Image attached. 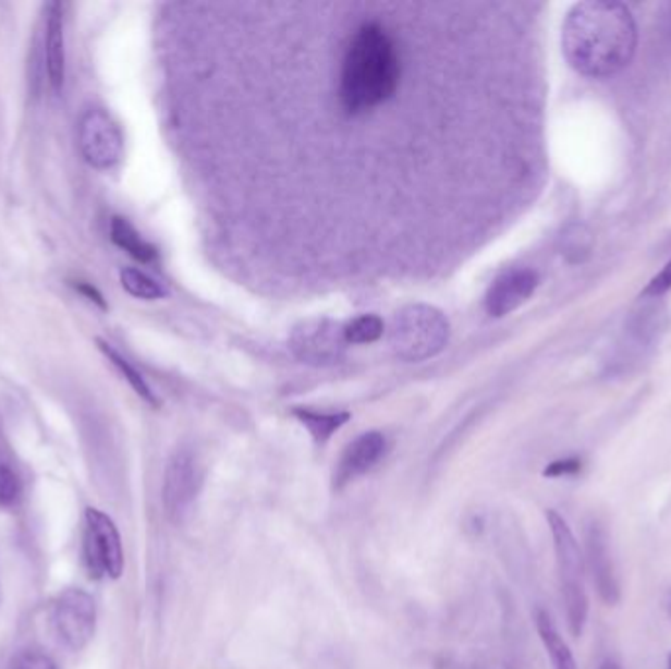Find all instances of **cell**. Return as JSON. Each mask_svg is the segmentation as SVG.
I'll list each match as a JSON object with an SVG mask.
<instances>
[{
  "mask_svg": "<svg viewBox=\"0 0 671 669\" xmlns=\"http://www.w3.org/2000/svg\"><path fill=\"white\" fill-rule=\"evenodd\" d=\"M97 344H99V350L102 354L109 357L110 364L114 365L117 369H119L120 374L124 375V379L129 381L130 387L136 391V393L146 401V403L151 404V406H158V397L154 394L151 391V387L146 384V379L142 377L138 369L134 367V365L130 364L126 357H122V355L109 344V342H105V340H97Z\"/></svg>",
  "mask_w": 671,
  "mask_h": 669,
  "instance_id": "obj_17",
  "label": "cell"
},
{
  "mask_svg": "<svg viewBox=\"0 0 671 669\" xmlns=\"http://www.w3.org/2000/svg\"><path fill=\"white\" fill-rule=\"evenodd\" d=\"M663 607L668 610V615H670L671 619V589L666 593V599H663Z\"/></svg>",
  "mask_w": 671,
  "mask_h": 669,
  "instance_id": "obj_26",
  "label": "cell"
},
{
  "mask_svg": "<svg viewBox=\"0 0 671 669\" xmlns=\"http://www.w3.org/2000/svg\"><path fill=\"white\" fill-rule=\"evenodd\" d=\"M85 521V558L90 577L99 580L102 575H109L112 580H119L124 571V550L114 522L97 509H87Z\"/></svg>",
  "mask_w": 671,
  "mask_h": 669,
  "instance_id": "obj_5",
  "label": "cell"
},
{
  "mask_svg": "<svg viewBox=\"0 0 671 669\" xmlns=\"http://www.w3.org/2000/svg\"><path fill=\"white\" fill-rule=\"evenodd\" d=\"M387 440L381 433H366L357 436L354 442L347 446L340 462L335 465L332 475L334 491H342L350 483L356 482L357 477L366 475L376 467L379 460L386 455Z\"/></svg>",
  "mask_w": 671,
  "mask_h": 669,
  "instance_id": "obj_11",
  "label": "cell"
},
{
  "mask_svg": "<svg viewBox=\"0 0 671 669\" xmlns=\"http://www.w3.org/2000/svg\"><path fill=\"white\" fill-rule=\"evenodd\" d=\"M200 489V473L195 453L181 448L171 455L163 477V504L169 519L183 522Z\"/></svg>",
  "mask_w": 671,
  "mask_h": 669,
  "instance_id": "obj_8",
  "label": "cell"
},
{
  "mask_svg": "<svg viewBox=\"0 0 671 669\" xmlns=\"http://www.w3.org/2000/svg\"><path fill=\"white\" fill-rule=\"evenodd\" d=\"M75 289L80 291L81 295L87 296L89 301H93L95 305H99L100 308H107V303H105V299L100 295L99 291L95 289V287L90 285V283H85V281H77V285Z\"/></svg>",
  "mask_w": 671,
  "mask_h": 669,
  "instance_id": "obj_25",
  "label": "cell"
},
{
  "mask_svg": "<svg viewBox=\"0 0 671 669\" xmlns=\"http://www.w3.org/2000/svg\"><path fill=\"white\" fill-rule=\"evenodd\" d=\"M120 283L129 295L144 299V301H156V299H163L168 295L166 287L136 267H124L120 271Z\"/></svg>",
  "mask_w": 671,
  "mask_h": 669,
  "instance_id": "obj_19",
  "label": "cell"
},
{
  "mask_svg": "<svg viewBox=\"0 0 671 669\" xmlns=\"http://www.w3.org/2000/svg\"><path fill=\"white\" fill-rule=\"evenodd\" d=\"M599 669H621V668H619L617 664H612V661H605V664H602L601 668Z\"/></svg>",
  "mask_w": 671,
  "mask_h": 669,
  "instance_id": "obj_27",
  "label": "cell"
},
{
  "mask_svg": "<svg viewBox=\"0 0 671 669\" xmlns=\"http://www.w3.org/2000/svg\"><path fill=\"white\" fill-rule=\"evenodd\" d=\"M638 32L626 4L587 0L568 12L562 50L573 70L602 80L624 70L636 51Z\"/></svg>",
  "mask_w": 671,
  "mask_h": 669,
  "instance_id": "obj_2",
  "label": "cell"
},
{
  "mask_svg": "<svg viewBox=\"0 0 671 669\" xmlns=\"http://www.w3.org/2000/svg\"><path fill=\"white\" fill-rule=\"evenodd\" d=\"M22 495L19 475L9 465L0 463V507H14Z\"/></svg>",
  "mask_w": 671,
  "mask_h": 669,
  "instance_id": "obj_21",
  "label": "cell"
},
{
  "mask_svg": "<svg viewBox=\"0 0 671 669\" xmlns=\"http://www.w3.org/2000/svg\"><path fill=\"white\" fill-rule=\"evenodd\" d=\"M546 521L552 532L553 551L558 561L560 573V587H562L563 607L565 619L572 636H582L587 615H589V599L583 583L585 575V558H583L580 542L575 540L572 528L563 521L560 512L546 511Z\"/></svg>",
  "mask_w": 671,
  "mask_h": 669,
  "instance_id": "obj_4",
  "label": "cell"
},
{
  "mask_svg": "<svg viewBox=\"0 0 671 669\" xmlns=\"http://www.w3.org/2000/svg\"><path fill=\"white\" fill-rule=\"evenodd\" d=\"M289 344L301 362L310 365L335 364L342 360L347 348L344 325L328 318L301 323L293 330Z\"/></svg>",
  "mask_w": 671,
  "mask_h": 669,
  "instance_id": "obj_6",
  "label": "cell"
},
{
  "mask_svg": "<svg viewBox=\"0 0 671 669\" xmlns=\"http://www.w3.org/2000/svg\"><path fill=\"white\" fill-rule=\"evenodd\" d=\"M593 246H595V236L585 224L573 222L563 230L562 254L570 264L587 261L591 257Z\"/></svg>",
  "mask_w": 671,
  "mask_h": 669,
  "instance_id": "obj_18",
  "label": "cell"
},
{
  "mask_svg": "<svg viewBox=\"0 0 671 669\" xmlns=\"http://www.w3.org/2000/svg\"><path fill=\"white\" fill-rule=\"evenodd\" d=\"M671 289V259L663 266L658 276L651 277L650 283L642 291L644 299H660Z\"/></svg>",
  "mask_w": 671,
  "mask_h": 669,
  "instance_id": "obj_23",
  "label": "cell"
},
{
  "mask_svg": "<svg viewBox=\"0 0 671 669\" xmlns=\"http://www.w3.org/2000/svg\"><path fill=\"white\" fill-rule=\"evenodd\" d=\"M203 32V207L218 252L247 271L296 257L320 269L389 273L383 238L425 244L415 222L469 244V159L477 63L474 4L237 2L191 4ZM193 75V77H195ZM426 238L428 232L425 230ZM469 250V246H467ZM254 267L249 276L256 271ZM325 276V281L328 277ZM335 276V281H338ZM271 283V285H273Z\"/></svg>",
  "mask_w": 671,
  "mask_h": 669,
  "instance_id": "obj_1",
  "label": "cell"
},
{
  "mask_svg": "<svg viewBox=\"0 0 671 669\" xmlns=\"http://www.w3.org/2000/svg\"><path fill=\"white\" fill-rule=\"evenodd\" d=\"M583 462L580 458H562V460H556V462L548 463L546 470H544V477H550V479H558V477H573L577 473L582 472Z\"/></svg>",
  "mask_w": 671,
  "mask_h": 669,
  "instance_id": "obj_22",
  "label": "cell"
},
{
  "mask_svg": "<svg viewBox=\"0 0 671 669\" xmlns=\"http://www.w3.org/2000/svg\"><path fill=\"white\" fill-rule=\"evenodd\" d=\"M450 323L430 305H408L396 311L389 326V345L405 362H426L444 350Z\"/></svg>",
  "mask_w": 671,
  "mask_h": 669,
  "instance_id": "obj_3",
  "label": "cell"
},
{
  "mask_svg": "<svg viewBox=\"0 0 671 669\" xmlns=\"http://www.w3.org/2000/svg\"><path fill=\"white\" fill-rule=\"evenodd\" d=\"M11 669H58V666L41 652H24L12 661Z\"/></svg>",
  "mask_w": 671,
  "mask_h": 669,
  "instance_id": "obj_24",
  "label": "cell"
},
{
  "mask_svg": "<svg viewBox=\"0 0 671 669\" xmlns=\"http://www.w3.org/2000/svg\"><path fill=\"white\" fill-rule=\"evenodd\" d=\"M63 4L50 2L46 9V71L51 89L60 93L65 83V16Z\"/></svg>",
  "mask_w": 671,
  "mask_h": 669,
  "instance_id": "obj_13",
  "label": "cell"
},
{
  "mask_svg": "<svg viewBox=\"0 0 671 669\" xmlns=\"http://www.w3.org/2000/svg\"><path fill=\"white\" fill-rule=\"evenodd\" d=\"M534 620H536V630L540 634L544 648L550 656L553 669H577L575 658H573L572 649L565 644V640L562 638V634L556 629L552 617L544 609H538L534 612Z\"/></svg>",
  "mask_w": 671,
  "mask_h": 669,
  "instance_id": "obj_14",
  "label": "cell"
},
{
  "mask_svg": "<svg viewBox=\"0 0 671 669\" xmlns=\"http://www.w3.org/2000/svg\"><path fill=\"white\" fill-rule=\"evenodd\" d=\"M97 609L89 593L81 589L65 591L53 607V624L63 644L80 652L95 634Z\"/></svg>",
  "mask_w": 671,
  "mask_h": 669,
  "instance_id": "obj_9",
  "label": "cell"
},
{
  "mask_svg": "<svg viewBox=\"0 0 671 669\" xmlns=\"http://www.w3.org/2000/svg\"><path fill=\"white\" fill-rule=\"evenodd\" d=\"M80 149L90 168H114L122 159L124 138L107 110L89 109L80 120Z\"/></svg>",
  "mask_w": 671,
  "mask_h": 669,
  "instance_id": "obj_7",
  "label": "cell"
},
{
  "mask_svg": "<svg viewBox=\"0 0 671 669\" xmlns=\"http://www.w3.org/2000/svg\"><path fill=\"white\" fill-rule=\"evenodd\" d=\"M585 551H587V563H589L593 583H595L599 597L607 605H617L621 599V587H619V580H617L614 565H612L609 536L602 528V524L597 521L587 524Z\"/></svg>",
  "mask_w": 671,
  "mask_h": 669,
  "instance_id": "obj_12",
  "label": "cell"
},
{
  "mask_svg": "<svg viewBox=\"0 0 671 669\" xmlns=\"http://www.w3.org/2000/svg\"><path fill=\"white\" fill-rule=\"evenodd\" d=\"M538 273L528 267H513L497 277L485 295V308L495 318L511 315L534 295Z\"/></svg>",
  "mask_w": 671,
  "mask_h": 669,
  "instance_id": "obj_10",
  "label": "cell"
},
{
  "mask_svg": "<svg viewBox=\"0 0 671 669\" xmlns=\"http://www.w3.org/2000/svg\"><path fill=\"white\" fill-rule=\"evenodd\" d=\"M386 332V323L376 315H362L344 325V338L350 344H374Z\"/></svg>",
  "mask_w": 671,
  "mask_h": 669,
  "instance_id": "obj_20",
  "label": "cell"
},
{
  "mask_svg": "<svg viewBox=\"0 0 671 669\" xmlns=\"http://www.w3.org/2000/svg\"><path fill=\"white\" fill-rule=\"evenodd\" d=\"M293 414L315 438V442L320 443V446L328 442L332 438V434L340 430L350 421L347 413H316V411H308V409H295Z\"/></svg>",
  "mask_w": 671,
  "mask_h": 669,
  "instance_id": "obj_16",
  "label": "cell"
},
{
  "mask_svg": "<svg viewBox=\"0 0 671 669\" xmlns=\"http://www.w3.org/2000/svg\"><path fill=\"white\" fill-rule=\"evenodd\" d=\"M668 669H671V654H670V658H668Z\"/></svg>",
  "mask_w": 671,
  "mask_h": 669,
  "instance_id": "obj_28",
  "label": "cell"
},
{
  "mask_svg": "<svg viewBox=\"0 0 671 669\" xmlns=\"http://www.w3.org/2000/svg\"><path fill=\"white\" fill-rule=\"evenodd\" d=\"M110 238L129 256L138 259L139 264H154L158 259L156 246H151L149 242H146L138 230L132 227L126 218H112V222H110Z\"/></svg>",
  "mask_w": 671,
  "mask_h": 669,
  "instance_id": "obj_15",
  "label": "cell"
}]
</instances>
